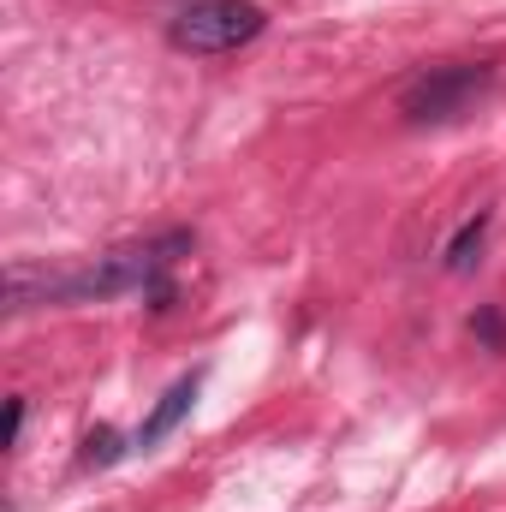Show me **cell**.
Segmentation results:
<instances>
[{
  "label": "cell",
  "instance_id": "obj_3",
  "mask_svg": "<svg viewBox=\"0 0 506 512\" xmlns=\"http://www.w3.org/2000/svg\"><path fill=\"white\" fill-rule=\"evenodd\" d=\"M268 30V12L256 0H191L173 24H167V42L179 54H233Z\"/></svg>",
  "mask_w": 506,
  "mask_h": 512
},
{
  "label": "cell",
  "instance_id": "obj_7",
  "mask_svg": "<svg viewBox=\"0 0 506 512\" xmlns=\"http://www.w3.org/2000/svg\"><path fill=\"white\" fill-rule=\"evenodd\" d=\"M471 334H477L489 352H506V316L501 310H477V316H471Z\"/></svg>",
  "mask_w": 506,
  "mask_h": 512
},
{
  "label": "cell",
  "instance_id": "obj_1",
  "mask_svg": "<svg viewBox=\"0 0 506 512\" xmlns=\"http://www.w3.org/2000/svg\"><path fill=\"white\" fill-rule=\"evenodd\" d=\"M191 233H155V239H137L120 251L96 256L84 268H66V274H48V268H24L12 262L6 274V304L12 310H30V304H90V298H126L143 292L149 310H173V262L191 256Z\"/></svg>",
  "mask_w": 506,
  "mask_h": 512
},
{
  "label": "cell",
  "instance_id": "obj_5",
  "mask_svg": "<svg viewBox=\"0 0 506 512\" xmlns=\"http://www.w3.org/2000/svg\"><path fill=\"white\" fill-rule=\"evenodd\" d=\"M483 239H489V215H471L453 239H447V274H471L483 262Z\"/></svg>",
  "mask_w": 506,
  "mask_h": 512
},
{
  "label": "cell",
  "instance_id": "obj_8",
  "mask_svg": "<svg viewBox=\"0 0 506 512\" xmlns=\"http://www.w3.org/2000/svg\"><path fill=\"white\" fill-rule=\"evenodd\" d=\"M24 435V399H6V447H18Z\"/></svg>",
  "mask_w": 506,
  "mask_h": 512
},
{
  "label": "cell",
  "instance_id": "obj_2",
  "mask_svg": "<svg viewBox=\"0 0 506 512\" xmlns=\"http://www.w3.org/2000/svg\"><path fill=\"white\" fill-rule=\"evenodd\" d=\"M489 84H495L489 60H441V66H423L405 78L399 114H405V126H441V120H459Z\"/></svg>",
  "mask_w": 506,
  "mask_h": 512
},
{
  "label": "cell",
  "instance_id": "obj_6",
  "mask_svg": "<svg viewBox=\"0 0 506 512\" xmlns=\"http://www.w3.org/2000/svg\"><path fill=\"white\" fill-rule=\"evenodd\" d=\"M126 453H131L126 435H120L114 423H102V429H90V435H84V453H78V465H84V471H108V465H114V459H126Z\"/></svg>",
  "mask_w": 506,
  "mask_h": 512
},
{
  "label": "cell",
  "instance_id": "obj_4",
  "mask_svg": "<svg viewBox=\"0 0 506 512\" xmlns=\"http://www.w3.org/2000/svg\"><path fill=\"white\" fill-rule=\"evenodd\" d=\"M197 387H203V376H197V370H191V376H179V382L155 399V411L143 417V429L131 435V447H143V453H149V447H161V441H167V435H173V429L191 417V405H197Z\"/></svg>",
  "mask_w": 506,
  "mask_h": 512
}]
</instances>
